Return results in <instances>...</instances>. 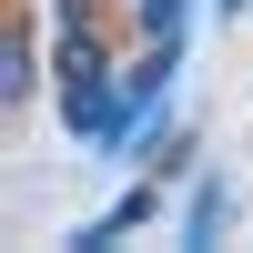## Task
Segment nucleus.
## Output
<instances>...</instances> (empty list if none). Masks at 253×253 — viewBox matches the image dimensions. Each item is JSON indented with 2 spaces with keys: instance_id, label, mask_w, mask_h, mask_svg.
<instances>
[{
  "instance_id": "1",
  "label": "nucleus",
  "mask_w": 253,
  "mask_h": 253,
  "mask_svg": "<svg viewBox=\"0 0 253 253\" xmlns=\"http://www.w3.org/2000/svg\"><path fill=\"white\" fill-rule=\"evenodd\" d=\"M31 91H41V31H31V20L10 10V31H0V101L20 112Z\"/></svg>"
},
{
  "instance_id": "2",
  "label": "nucleus",
  "mask_w": 253,
  "mask_h": 253,
  "mask_svg": "<svg viewBox=\"0 0 253 253\" xmlns=\"http://www.w3.org/2000/svg\"><path fill=\"white\" fill-rule=\"evenodd\" d=\"M223 223H233V182H223V172H203L193 213H182V243H223Z\"/></svg>"
},
{
  "instance_id": "3",
  "label": "nucleus",
  "mask_w": 253,
  "mask_h": 253,
  "mask_svg": "<svg viewBox=\"0 0 253 253\" xmlns=\"http://www.w3.org/2000/svg\"><path fill=\"white\" fill-rule=\"evenodd\" d=\"M142 41H193V0H132Z\"/></svg>"
},
{
  "instance_id": "4",
  "label": "nucleus",
  "mask_w": 253,
  "mask_h": 253,
  "mask_svg": "<svg viewBox=\"0 0 253 253\" xmlns=\"http://www.w3.org/2000/svg\"><path fill=\"white\" fill-rule=\"evenodd\" d=\"M152 172H162V182L193 172V132H162V142H152Z\"/></svg>"
},
{
  "instance_id": "5",
  "label": "nucleus",
  "mask_w": 253,
  "mask_h": 253,
  "mask_svg": "<svg viewBox=\"0 0 253 253\" xmlns=\"http://www.w3.org/2000/svg\"><path fill=\"white\" fill-rule=\"evenodd\" d=\"M213 10H253V0H213Z\"/></svg>"
}]
</instances>
